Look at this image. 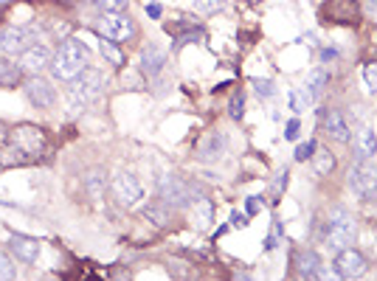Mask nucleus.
<instances>
[{
    "label": "nucleus",
    "mask_w": 377,
    "mask_h": 281,
    "mask_svg": "<svg viewBox=\"0 0 377 281\" xmlns=\"http://www.w3.org/2000/svg\"><path fill=\"white\" fill-rule=\"evenodd\" d=\"M88 68V48L79 40H62L56 53L51 56V71L62 82H74Z\"/></svg>",
    "instance_id": "1"
},
{
    "label": "nucleus",
    "mask_w": 377,
    "mask_h": 281,
    "mask_svg": "<svg viewBox=\"0 0 377 281\" xmlns=\"http://www.w3.org/2000/svg\"><path fill=\"white\" fill-rule=\"evenodd\" d=\"M355 236H358V228H355V220H352V214L349 211H343V208H335L330 217H327V223H324V228H321V239H324V245L330 247V250H343V247H349L352 242H355Z\"/></svg>",
    "instance_id": "2"
},
{
    "label": "nucleus",
    "mask_w": 377,
    "mask_h": 281,
    "mask_svg": "<svg viewBox=\"0 0 377 281\" xmlns=\"http://www.w3.org/2000/svg\"><path fill=\"white\" fill-rule=\"evenodd\" d=\"M101 88H104V76L96 68H85L71 85V104L88 107L91 101H96L101 96Z\"/></svg>",
    "instance_id": "3"
},
{
    "label": "nucleus",
    "mask_w": 377,
    "mask_h": 281,
    "mask_svg": "<svg viewBox=\"0 0 377 281\" xmlns=\"http://www.w3.org/2000/svg\"><path fill=\"white\" fill-rule=\"evenodd\" d=\"M99 34L113 40V43H127L136 34V26H133V20L124 11H101Z\"/></svg>",
    "instance_id": "4"
},
{
    "label": "nucleus",
    "mask_w": 377,
    "mask_h": 281,
    "mask_svg": "<svg viewBox=\"0 0 377 281\" xmlns=\"http://www.w3.org/2000/svg\"><path fill=\"white\" fill-rule=\"evenodd\" d=\"M110 188H113L116 203L124 205V208H133L144 200V186L133 172H116L113 180H110Z\"/></svg>",
    "instance_id": "5"
},
{
    "label": "nucleus",
    "mask_w": 377,
    "mask_h": 281,
    "mask_svg": "<svg viewBox=\"0 0 377 281\" xmlns=\"http://www.w3.org/2000/svg\"><path fill=\"white\" fill-rule=\"evenodd\" d=\"M34 40H37V31H31V29H20V26H6L3 31H0V51L3 53H23L26 48L34 46Z\"/></svg>",
    "instance_id": "6"
},
{
    "label": "nucleus",
    "mask_w": 377,
    "mask_h": 281,
    "mask_svg": "<svg viewBox=\"0 0 377 281\" xmlns=\"http://www.w3.org/2000/svg\"><path fill=\"white\" fill-rule=\"evenodd\" d=\"M349 183L355 188V194L358 197H377V166L375 163H369V158L363 160V163H358L355 169H352V178H349Z\"/></svg>",
    "instance_id": "7"
},
{
    "label": "nucleus",
    "mask_w": 377,
    "mask_h": 281,
    "mask_svg": "<svg viewBox=\"0 0 377 281\" xmlns=\"http://www.w3.org/2000/svg\"><path fill=\"white\" fill-rule=\"evenodd\" d=\"M363 270H366L363 253H358V250H352V247L338 250V256H335V273H338L341 279H358V276H363Z\"/></svg>",
    "instance_id": "8"
},
{
    "label": "nucleus",
    "mask_w": 377,
    "mask_h": 281,
    "mask_svg": "<svg viewBox=\"0 0 377 281\" xmlns=\"http://www.w3.org/2000/svg\"><path fill=\"white\" fill-rule=\"evenodd\" d=\"M11 143H14V146H20V149L31 158V155H37V152H43V149H46V136H43V130H40V127L20 124V127L11 133Z\"/></svg>",
    "instance_id": "9"
},
{
    "label": "nucleus",
    "mask_w": 377,
    "mask_h": 281,
    "mask_svg": "<svg viewBox=\"0 0 377 281\" xmlns=\"http://www.w3.org/2000/svg\"><path fill=\"white\" fill-rule=\"evenodd\" d=\"M26 96H29V101L37 110H48L56 101V91H54V85L46 82V79H29L26 82Z\"/></svg>",
    "instance_id": "10"
},
{
    "label": "nucleus",
    "mask_w": 377,
    "mask_h": 281,
    "mask_svg": "<svg viewBox=\"0 0 377 281\" xmlns=\"http://www.w3.org/2000/svg\"><path fill=\"white\" fill-rule=\"evenodd\" d=\"M321 17H327L332 23H355L361 17V11H358L355 0H330L321 9Z\"/></svg>",
    "instance_id": "11"
},
{
    "label": "nucleus",
    "mask_w": 377,
    "mask_h": 281,
    "mask_svg": "<svg viewBox=\"0 0 377 281\" xmlns=\"http://www.w3.org/2000/svg\"><path fill=\"white\" fill-rule=\"evenodd\" d=\"M51 65V51L46 46H31L20 53V68L26 73H40Z\"/></svg>",
    "instance_id": "12"
},
{
    "label": "nucleus",
    "mask_w": 377,
    "mask_h": 281,
    "mask_svg": "<svg viewBox=\"0 0 377 281\" xmlns=\"http://www.w3.org/2000/svg\"><path fill=\"white\" fill-rule=\"evenodd\" d=\"M321 121H324V133H327L332 140L346 143V140L352 138V130H349L346 118H343L338 110H327V113H321Z\"/></svg>",
    "instance_id": "13"
},
{
    "label": "nucleus",
    "mask_w": 377,
    "mask_h": 281,
    "mask_svg": "<svg viewBox=\"0 0 377 281\" xmlns=\"http://www.w3.org/2000/svg\"><path fill=\"white\" fill-rule=\"evenodd\" d=\"M9 247H11L14 256L23 259V262H37V256H40V242H37L34 236L9 234Z\"/></svg>",
    "instance_id": "14"
},
{
    "label": "nucleus",
    "mask_w": 377,
    "mask_h": 281,
    "mask_svg": "<svg viewBox=\"0 0 377 281\" xmlns=\"http://www.w3.org/2000/svg\"><path fill=\"white\" fill-rule=\"evenodd\" d=\"M223 152H226V140H223L220 133H208L206 138L200 140V146H197V158H200L203 163H214V160H220Z\"/></svg>",
    "instance_id": "15"
},
{
    "label": "nucleus",
    "mask_w": 377,
    "mask_h": 281,
    "mask_svg": "<svg viewBox=\"0 0 377 281\" xmlns=\"http://www.w3.org/2000/svg\"><path fill=\"white\" fill-rule=\"evenodd\" d=\"M161 197H164V203H169V205H188L184 183L175 180V178H169V175H166V180H161Z\"/></svg>",
    "instance_id": "16"
},
{
    "label": "nucleus",
    "mask_w": 377,
    "mask_h": 281,
    "mask_svg": "<svg viewBox=\"0 0 377 281\" xmlns=\"http://www.w3.org/2000/svg\"><path fill=\"white\" fill-rule=\"evenodd\" d=\"M164 62H166V53H164V51H161L158 46H146L141 51V71L146 73V76H155V73H161Z\"/></svg>",
    "instance_id": "17"
},
{
    "label": "nucleus",
    "mask_w": 377,
    "mask_h": 281,
    "mask_svg": "<svg viewBox=\"0 0 377 281\" xmlns=\"http://www.w3.org/2000/svg\"><path fill=\"white\" fill-rule=\"evenodd\" d=\"M298 273L304 276V279H324V270H321V259L313 253V250H304V253H298Z\"/></svg>",
    "instance_id": "18"
},
{
    "label": "nucleus",
    "mask_w": 377,
    "mask_h": 281,
    "mask_svg": "<svg viewBox=\"0 0 377 281\" xmlns=\"http://www.w3.org/2000/svg\"><path fill=\"white\" fill-rule=\"evenodd\" d=\"M191 211H194V220L200 228H208L211 220H214V203L208 197H194L191 200Z\"/></svg>",
    "instance_id": "19"
},
{
    "label": "nucleus",
    "mask_w": 377,
    "mask_h": 281,
    "mask_svg": "<svg viewBox=\"0 0 377 281\" xmlns=\"http://www.w3.org/2000/svg\"><path fill=\"white\" fill-rule=\"evenodd\" d=\"M23 82V68L17 62L0 59V88H17Z\"/></svg>",
    "instance_id": "20"
},
{
    "label": "nucleus",
    "mask_w": 377,
    "mask_h": 281,
    "mask_svg": "<svg viewBox=\"0 0 377 281\" xmlns=\"http://www.w3.org/2000/svg\"><path fill=\"white\" fill-rule=\"evenodd\" d=\"M355 149H358V155L361 158H372L377 152V136L372 127H363V130H358V138H355Z\"/></svg>",
    "instance_id": "21"
},
{
    "label": "nucleus",
    "mask_w": 377,
    "mask_h": 281,
    "mask_svg": "<svg viewBox=\"0 0 377 281\" xmlns=\"http://www.w3.org/2000/svg\"><path fill=\"white\" fill-rule=\"evenodd\" d=\"M313 169H316V175H330L332 169H335V158H332L330 149L313 152Z\"/></svg>",
    "instance_id": "22"
},
{
    "label": "nucleus",
    "mask_w": 377,
    "mask_h": 281,
    "mask_svg": "<svg viewBox=\"0 0 377 281\" xmlns=\"http://www.w3.org/2000/svg\"><path fill=\"white\" fill-rule=\"evenodd\" d=\"M99 51L104 53V59H107V62H113V65H124V53H121V48L116 46L113 40H107V37H104V40H99Z\"/></svg>",
    "instance_id": "23"
},
{
    "label": "nucleus",
    "mask_w": 377,
    "mask_h": 281,
    "mask_svg": "<svg viewBox=\"0 0 377 281\" xmlns=\"http://www.w3.org/2000/svg\"><path fill=\"white\" fill-rule=\"evenodd\" d=\"M313 104V93L310 91H293L290 93V110L293 113H304Z\"/></svg>",
    "instance_id": "24"
},
{
    "label": "nucleus",
    "mask_w": 377,
    "mask_h": 281,
    "mask_svg": "<svg viewBox=\"0 0 377 281\" xmlns=\"http://www.w3.org/2000/svg\"><path fill=\"white\" fill-rule=\"evenodd\" d=\"M101 191H104V172H101V169L88 172V194H91L94 200H99Z\"/></svg>",
    "instance_id": "25"
},
{
    "label": "nucleus",
    "mask_w": 377,
    "mask_h": 281,
    "mask_svg": "<svg viewBox=\"0 0 377 281\" xmlns=\"http://www.w3.org/2000/svg\"><path fill=\"white\" fill-rule=\"evenodd\" d=\"M327 82H330V73H327V71H316V73L310 76V93L318 96L327 88Z\"/></svg>",
    "instance_id": "26"
},
{
    "label": "nucleus",
    "mask_w": 377,
    "mask_h": 281,
    "mask_svg": "<svg viewBox=\"0 0 377 281\" xmlns=\"http://www.w3.org/2000/svg\"><path fill=\"white\" fill-rule=\"evenodd\" d=\"M194 9L200 11V14H217L220 9H223V0H194Z\"/></svg>",
    "instance_id": "27"
},
{
    "label": "nucleus",
    "mask_w": 377,
    "mask_h": 281,
    "mask_svg": "<svg viewBox=\"0 0 377 281\" xmlns=\"http://www.w3.org/2000/svg\"><path fill=\"white\" fill-rule=\"evenodd\" d=\"M313 152H316V140H304V143H298V146H296L293 158L301 163V160H310V158H313Z\"/></svg>",
    "instance_id": "28"
},
{
    "label": "nucleus",
    "mask_w": 377,
    "mask_h": 281,
    "mask_svg": "<svg viewBox=\"0 0 377 281\" xmlns=\"http://www.w3.org/2000/svg\"><path fill=\"white\" fill-rule=\"evenodd\" d=\"M363 82L369 88V93H377V62H369L363 68Z\"/></svg>",
    "instance_id": "29"
},
{
    "label": "nucleus",
    "mask_w": 377,
    "mask_h": 281,
    "mask_svg": "<svg viewBox=\"0 0 377 281\" xmlns=\"http://www.w3.org/2000/svg\"><path fill=\"white\" fill-rule=\"evenodd\" d=\"M101 11H124L130 6V0H96Z\"/></svg>",
    "instance_id": "30"
},
{
    "label": "nucleus",
    "mask_w": 377,
    "mask_h": 281,
    "mask_svg": "<svg viewBox=\"0 0 377 281\" xmlns=\"http://www.w3.org/2000/svg\"><path fill=\"white\" fill-rule=\"evenodd\" d=\"M9 279H14V265H11V259L6 253H0V281Z\"/></svg>",
    "instance_id": "31"
},
{
    "label": "nucleus",
    "mask_w": 377,
    "mask_h": 281,
    "mask_svg": "<svg viewBox=\"0 0 377 281\" xmlns=\"http://www.w3.org/2000/svg\"><path fill=\"white\" fill-rule=\"evenodd\" d=\"M144 214H146V217H152V223H155V225H166V214H161L158 208L146 205V208H144Z\"/></svg>",
    "instance_id": "32"
},
{
    "label": "nucleus",
    "mask_w": 377,
    "mask_h": 281,
    "mask_svg": "<svg viewBox=\"0 0 377 281\" xmlns=\"http://www.w3.org/2000/svg\"><path fill=\"white\" fill-rule=\"evenodd\" d=\"M298 130H301V124H298V121H290V124H287V130H284V136H287L290 140H296L298 138Z\"/></svg>",
    "instance_id": "33"
},
{
    "label": "nucleus",
    "mask_w": 377,
    "mask_h": 281,
    "mask_svg": "<svg viewBox=\"0 0 377 281\" xmlns=\"http://www.w3.org/2000/svg\"><path fill=\"white\" fill-rule=\"evenodd\" d=\"M231 118H242V96H236L234 101H231Z\"/></svg>",
    "instance_id": "34"
},
{
    "label": "nucleus",
    "mask_w": 377,
    "mask_h": 281,
    "mask_svg": "<svg viewBox=\"0 0 377 281\" xmlns=\"http://www.w3.org/2000/svg\"><path fill=\"white\" fill-rule=\"evenodd\" d=\"M256 88H259V93H262V96H271V93H273L271 82H265V79H262V82H256Z\"/></svg>",
    "instance_id": "35"
},
{
    "label": "nucleus",
    "mask_w": 377,
    "mask_h": 281,
    "mask_svg": "<svg viewBox=\"0 0 377 281\" xmlns=\"http://www.w3.org/2000/svg\"><path fill=\"white\" fill-rule=\"evenodd\" d=\"M259 208H262V200H253V197H251V200H248V214H256Z\"/></svg>",
    "instance_id": "36"
},
{
    "label": "nucleus",
    "mask_w": 377,
    "mask_h": 281,
    "mask_svg": "<svg viewBox=\"0 0 377 281\" xmlns=\"http://www.w3.org/2000/svg\"><path fill=\"white\" fill-rule=\"evenodd\" d=\"M146 11H149V17H161V6H158V3H152Z\"/></svg>",
    "instance_id": "37"
},
{
    "label": "nucleus",
    "mask_w": 377,
    "mask_h": 281,
    "mask_svg": "<svg viewBox=\"0 0 377 281\" xmlns=\"http://www.w3.org/2000/svg\"><path fill=\"white\" fill-rule=\"evenodd\" d=\"M369 17H372V20L377 23V0H372V3H369Z\"/></svg>",
    "instance_id": "38"
},
{
    "label": "nucleus",
    "mask_w": 377,
    "mask_h": 281,
    "mask_svg": "<svg viewBox=\"0 0 377 281\" xmlns=\"http://www.w3.org/2000/svg\"><path fill=\"white\" fill-rule=\"evenodd\" d=\"M0 138H3V127H0Z\"/></svg>",
    "instance_id": "39"
},
{
    "label": "nucleus",
    "mask_w": 377,
    "mask_h": 281,
    "mask_svg": "<svg viewBox=\"0 0 377 281\" xmlns=\"http://www.w3.org/2000/svg\"><path fill=\"white\" fill-rule=\"evenodd\" d=\"M369 3H372V0H369Z\"/></svg>",
    "instance_id": "40"
}]
</instances>
